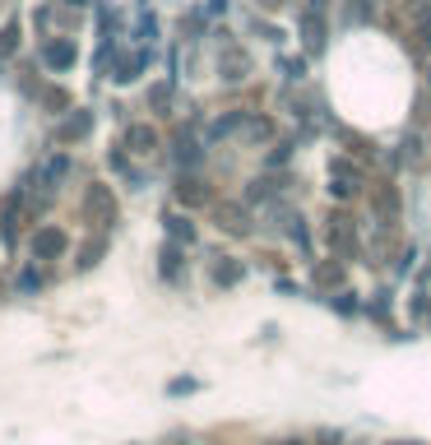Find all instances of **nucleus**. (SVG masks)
<instances>
[{
  "instance_id": "obj_1",
  "label": "nucleus",
  "mask_w": 431,
  "mask_h": 445,
  "mask_svg": "<svg viewBox=\"0 0 431 445\" xmlns=\"http://www.w3.org/2000/svg\"><path fill=\"white\" fill-rule=\"evenodd\" d=\"M46 56H51V65H70L75 61V46H51Z\"/></svg>"
},
{
  "instance_id": "obj_2",
  "label": "nucleus",
  "mask_w": 431,
  "mask_h": 445,
  "mask_svg": "<svg viewBox=\"0 0 431 445\" xmlns=\"http://www.w3.org/2000/svg\"><path fill=\"white\" fill-rule=\"evenodd\" d=\"M37 246H42V251H61V232H42V242H37Z\"/></svg>"
}]
</instances>
